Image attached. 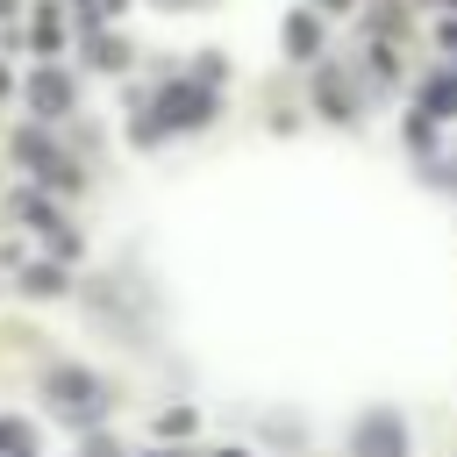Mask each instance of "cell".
I'll list each match as a JSON object with an SVG mask.
<instances>
[{"instance_id":"cell-7","label":"cell","mask_w":457,"mask_h":457,"mask_svg":"<svg viewBox=\"0 0 457 457\" xmlns=\"http://www.w3.org/2000/svg\"><path fill=\"white\" fill-rule=\"evenodd\" d=\"M150 428H157V443H179V436H193V428H200V407H186V400H179V407H164Z\"/></svg>"},{"instance_id":"cell-15","label":"cell","mask_w":457,"mask_h":457,"mask_svg":"<svg viewBox=\"0 0 457 457\" xmlns=\"http://www.w3.org/2000/svg\"><path fill=\"white\" fill-rule=\"evenodd\" d=\"M214 457H250V450H236V443H228V450H214Z\"/></svg>"},{"instance_id":"cell-6","label":"cell","mask_w":457,"mask_h":457,"mask_svg":"<svg viewBox=\"0 0 457 457\" xmlns=\"http://www.w3.org/2000/svg\"><path fill=\"white\" fill-rule=\"evenodd\" d=\"M14 221L36 228V236H57V228H64V214H57V200H50L43 186H21V193H14Z\"/></svg>"},{"instance_id":"cell-4","label":"cell","mask_w":457,"mask_h":457,"mask_svg":"<svg viewBox=\"0 0 457 457\" xmlns=\"http://www.w3.org/2000/svg\"><path fill=\"white\" fill-rule=\"evenodd\" d=\"M29 107H36V121H57V114H71V79L64 71H29Z\"/></svg>"},{"instance_id":"cell-11","label":"cell","mask_w":457,"mask_h":457,"mask_svg":"<svg viewBox=\"0 0 457 457\" xmlns=\"http://www.w3.org/2000/svg\"><path fill=\"white\" fill-rule=\"evenodd\" d=\"M321 114H336V121H350V114H357V100L343 93V79H321Z\"/></svg>"},{"instance_id":"cell-16","label":"cell","mask_w":457,"mask_h":457,"mask_svg":"<svg viewBox=\"0 0 457 457\" xmlns=\"http://www.w3.org/2000/svg\"><path fill=\"white\" fill-rule=\"evenodd\" d=\"M0 93H7V64H0Z\"/></svg>"},{"instance_id":"cell-12","label":"cell","mask_w":457,"mask_h":457,"mask_svg":"<svg viewBox=\"0 0 457 457\" xmlns=\"http://www.w3.org/2000/svg\"><path fill=\"white\" fill-rule=\"evenodd\" d=\"M421 107H428V114H457V79L443 71V79H436V86L421 93Z\"/></svg>"},{"instance_id":"cell-3","label":"cell","mask_w":457,"mask_h":457,"mask_svg":"<svg viewBox=\"0 0 457 457\" xmlns=\"http://www.w3.org/2000/svg\"><path fill=\"white\" fill-rule=\"evenodd\" d=\"M350 457H407V421L400 407H364L350 421Z\"/></svg>"},{"instance_id":"cell-5","label":"cell","mask_w":457,"mask_h":457,"mask_svg":"<svg viewBox=\"0 0 457 457\" xmlns=\"http://www.w3.org/2000/svg\"><path fill=\"white\" fill-rule=\"evenodd\" d=\"M14 293H21V300H64V293H71V271H64L57 257H36V264H21Z\"/></svg>"},{"instance_id":"cell-14","label":"cell","mask_w":457,"mask_h":457,"mask_svg":"<svg viewBox=\"0 0 457 457\" xmlns=\"http://www.w3.org/2000/svg\"><path fill=\"white\" fill-rule=\"evenodd\" d=\"M143 457H193V450H171V443H164V450H143Z\"/></svg>"},{"instance_id":"cell-10","label":"cell","mask_w":457,"mask_h":457,"mask_svg":"<svg viewBox=\"0 0 457 457\" xmlns=\"http://www.w3.org/2000/svg\"><path fill=\"white\" fill-rule=\"evenodd\" d=\"M121 57H129V43H121V36H93V43H86V64H100V71H114Z\"/></svg>"},{"instance_id":"cell-1","label":"cell","mask_w":457,"mask_h":457,"mask_svg":"<svg viewBox=\"0 0 457 457\" xmlns=\"http://www.w3.org/2000/svg\"><path fill=\"white\" fill-rule=\"evenodd\" d=\"M43 407L64 421V428H100L107 414H114V386L100 378V371H86V364H43Z\"/></svg>"},{"instance_id":"cell-8","label":"cell","mask_w":457,"mask_h":457,"mask_svg":"<svg viewBox=\"0 0 457 457\" xmlns=\"http://www.w3.org/2000/svg\"><path fill=\"white\" fill-rule=\"evenodd\" d=\"M286 50H293V57H314V50H321V21H314V14H293V21H286Z\"/></svg>"},{"instance_id":"cell-2","label":"cell","mask_w":457,"mask_h":457,"mask_svg":"<svg viewBox=\"0 0 457 457\" xmlns=\"http://www.w3.org/2000/svg\"><path fill=\"white\" fill-rule=\"evenodd\" d=\"M214 121V86H157V100L150 107H136V143L150 150V143H164V136H179V129H207Z\"/></svg>"},{"instance_id":"cell-13","label":"cell","mask_w":457,"mask_h":457,"mask_svg":"<svg viewBox=\"0 0 457 457\" xmlns=\"http://www.w3.org/2000/svg\"><path fill=\"white\" fill-rule=\"evenodd\" d=\"M79 457H129V450H121L107 428H86V436H79Z\"/></svg>"},{"instance_id":"cell-9","label":"cell","mask_w":457,"mask_h":457,"mask_svg":"<svg viewBox=\"0 0 457 457\" xmlns=\"http://www.w3.org/2000/svg\"><path fill=\"white\" fill-rule=\"evenodd\" d=\"M21 450H36V428L21 414H0V457H21Z\"/></svg>"},{"instance_id":"cell-17","label":"cell","mask_w":457,"mask_h":457,"mask_svg":"<svg viewBox=\"0 0 457 457\" xmlns=\"http://www.w3.org/2000/svg\"><path fill=\"white\" fill-rule=\"evenodd\" d=\"M321 7H343V0H321Z\"/></svg>"},{"instance_id":"cell-18","label":"cell","mask_w":457,"mask_h":457,"mask_svg":"<svg viewBox=\"0 0 457 457\" xmlns=\"http://www.w3.org/2000/svg\"><path fill=\"white\" fill-rule=\"evenodd\" d=\"M21 457H36V450H21Z\"/></svg>"}]
</instances>
